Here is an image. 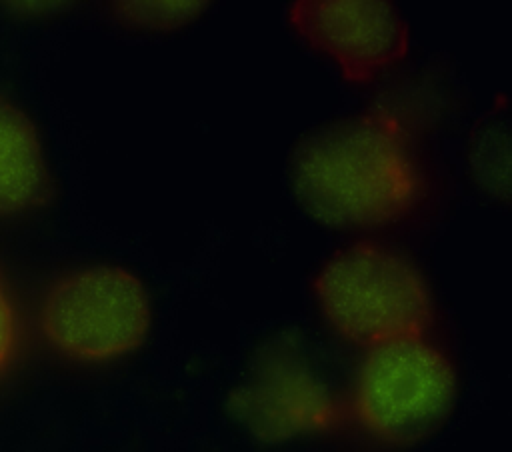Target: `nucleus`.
I'll return each instance as SVG.
<instances>
[{"label": "nucleus", "instance_id": "1", "mask_svg": "<svg viewBox=\"0 0 512 452\" xmlns=\"http://www.w3.org/2000/svg\"><path fill=\"white\" fill-rule=\"evenodd\" d=\"M286 184L302 214L332 232H378L412 220L432 194V164L394 114L362 110L296 138Z\"/></svg>", "mask_w": 512, "mask_h": 452}, {"label": "nucleus", "instance_id": "2", "mask_svg": "<svg viewBox=\"0 0 512 452\" xmlns=\"http://www.w3.org/2000/svg\"><path fill=\"white\" fill-rule=\"evenodd\" d=\"M310 296L324 326L364 350L426 338L436 298L418 260L380 240H356L324 258L310 278Z\"/></svg>", "mask_w": 512, "mask_h": 452}, {"label": "nucleus", "instance_id": "3", "mask_svg": "<svg viewBox=\"0 0 512 452\" xmlns=\"http://www.w3.org/2000/svg\"><path fill=\"white\" fill-rule=\"evenodd\" d=\"M460 376L450 354L428 338L368 348L344 404L360 434L384 448L416 446L450 420Z\"/></svg>", "mask_w": 512, "mask_h": 452}, {"label": "nucleus", "instance_id": "4", "mask_svg": "<svg viewBox=\"0 0 512 452\" xmlns=\"http://www.w3.org/2000/svg\"><path fill=\"white\" fill-rule=\"evenodd\" d=\"M154 328L146 280L118 262H90L56 276L40 302V330L66 360L90 366L138 354Z\"/></svg>", "mask_w": 512, "mask_h": 452}, {"label": "nucleus", "instance_id": "5", "mask_svg": "<svg viewBox=\"0 0 512 452\" xmlns=\"http://www.w3.org/2000/svg\"><path fill=\"white\" fill-rule=\"evenodd\" d=\"M226 412L242 434L270 446L328 434L344 420L342 400L290 334L256 346L226 396Z\"/></svg>", "mask_w": 512, "mask_h": 452}, {"label": "nucleus", "instance_id": "6", "mask_svg": "<svg viewBox=\"0 0 512 452\" xmlns=\"http://www.w3.org/2000/svg\"><path fill=\"white\" fill-rule=\"evenodd\" d=\"M286 22L354 86L380 80L408 54V24L392 2L300 0L288 6Z\"/></svg>", "mask_w": 512, "mask_h": 452}, {"label": "nucleus", "instance_id": "7", "mask_svg": "<svg viewBox=\"0 0 512 452\" xmlns=\"http://www.w3.org/2000/svg\"><path fill=\"white\" fill-rule=\"evenodd\" d=\"M50 168L34 120L0 96V216L26 214L50 196Z\"/></svg>", "mask_w": 512, "mask_h": 452}, {"label": "nucleus", "instance_id": "8", "mask_svg": "<svg viewBox=\"0 0 512 452\" xmlns=\"http://www.w3.org/2000/svg\"><path fill=\"white\" fill-rule=\"evenodd\" d=\"M210 2H108L110 20L136 38H168L196 26L210 12Z\"/></svg>", "mask_w": 512, "mask_h": 452}, {"label": "nucleus", "instance_id": "9", "mask_svg": "<svg viewBox=\"0 0 512 452\" xmlns=\"http://www.w3.org/2000/svg\"><path fill=\"white\" fill-rule=\"evenodd\" d=\"M18 342V320L0 276V372L10 362Z\"/></svg>", "mask_w": 512, "mask_h": 452}]
</instances>
